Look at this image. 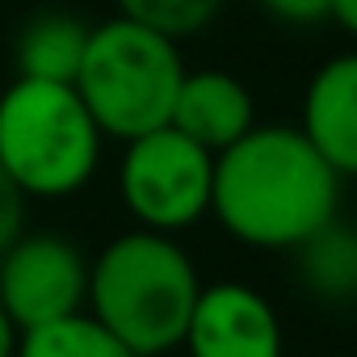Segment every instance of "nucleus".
Listing matches in <instances>:
<instances>
[{"mask_svg":"<svg viewBox=\"0 0 357 357\" xmlns=\"http://www.w3.org/2000/svg\"><path fill=\"white\" fill-rule=\"evenodd\" d=\"M211 215L261 252H290L340 215V176L298 126H252L215 155Z\"/></svg>","mask_w":357,"mask_h":357,"instance_id":"f257e3e1","label":"nucleus"},{"mask_svg":"<svg viewBox=\"0 0 357 357\" xmlns=\"http://www.w3.org/2000/svg\"><path fill=\"white\" fill-rule=\"evenodd\" d=\"M202 278L194 257L164 231H122L89 261L84 311L105 324L135 357L181 349Z\"/></svg>","mask_w":357,"mask_h":357,"instance_id":"f03ea898","label":"nucleus"},{"mask_svg":"<svg viewBox=\"0 0 357 357\" xmlns=\"http://www.w3.org/2000/svg\"><path fill=\"white\" fill-rule=\"evenodd\" d=\"M101 126L76 84L17 76L0 93V168L26 198H72L101 164Z\"/></svg>","mask_w":357,"mask_h":357,"instance_id":"7ed1b4c3","label":"nucleus"},{"mask_svg":"<svg viewBox=\"0 0 357 357\" xmlns=\"http://www.w3.org/2000/svg\"><path fill=\"white\" fill-rule=\"evenodd\" d=\"M181 76L185 59L172 38L130 17H109L89 30L84 59L72 84L101 135L126 143L155 126H168Z\"/></svg>","mask_w":357,"mask_h":357,"instance_id":"20e7f679","label":"nucleus"},{"mask_svg":"<svg viewBox=\"0 0 357 357\" xmlns=\"http://www.w3.org/2000/svg\"><path fill=\"white\" fill-rule=\"evenodd\" d=\"M215 155L176 126H155L126 139L118 164V194L130 219L147 231L176 236L211 215Z\"/></svg>","mask_w":357,"mask_h":357,"instance_id":"39448f33","label":"nucleus"},{"mask_svg":"<svg viewBox=\"0 0 357 357\" xmlns=\"http://www.w3.org/2000/svg\"><path fill=\"white\" fill-rule=\"evenodd\" d=\"M89 261L63 231H22L0 252V307L17 332L84 311Z\"/></svg>","mask_w":357,"mask_h":357,"instance_id":"423d86ee","label":"nucleus"},{"mask_svg":"<svg viewBox=\"0 0 357 357\" xmlns=\"http://www.w3.org/2000/svg\"><path fill=\"white\" fill-rule=\"evenodd\" d=\"M190 357H282L286 336L269 298L244 282L202 286L185 340Z\"/></svg>","mask_w":357,"mask_h":357,"instance_id":"0eeeda50","label":"nucleus"},{"mask_svg":"<svg viewBox=\"0 0 357 357\" xmlns=\"http://www.w3.org/2000/svg\"><path fill=\"white\" fill-rule=\"evenodd\" d=\"M168 126H176L185 139H194L198 147L219 155L257 126V101H252L248 84L223 68H202V72L185 68Z\"/></svg>","mask_w":357,"mask_h":357,"instance_id":"6e6552de","label":"nucleus"},{"mask_svg":"<svg viewBox=\"0 0 357 357\" xmlns=\"http://www.w3.org/2000/svg\"><path fill=\"white\" fill-rule=\"evenodd\" d=\"M298 130L336 168V176H357V51H340L315 68L303 93Z\"/></svg>","mask_w":357,"mask_h":357,"instance_id":"1a4fd4ad","label":"nucleus"},{"mask_svg":"<svg viewBox=\"0 0 357 357\" xmlns=\"http://www.w3.org/2000/svg\"><path fill=\"white\" fill-rule=\"evenodd\" d=\"M89 30L93 26H84L76 13H63V9H43V13L26 17L17 38H13L17 76L72 84L80 72V59H84Z\"/></svg>","mask_w":357,"mask_h":357,"instance_id":"9d476101","label":"nucleus"},{"mask_svg":"<svg viewBox=\"0 0 357 357\" xmlns=\"http://www.w3.org/2000/svg\"><path fill=\"white\" fill-rule=\"evenodd\" d=\"M298 265V282L311 298L349 307L357 303V227L340 215L328 219L315 236H307L298 248H290Z\"/></svg>","mask_w":357,"mask_h":357,"instance_id":"9b49d317","label":"nucleus"},{"mask_svg":"<svg viewBox=\"0 0 357 357\" xmlns=\"http://www.w3.org/2000/svg\"><path fill=\"white\" fill-rule=\"evenodd\" d=\"M13 357H135V353L89 311H72L63 319L17 332Z\"/></svg>","mask_w":357,"mask_h":357,"instance_id":"f8f14e48","label":"nucleus"},{"mask_svg":"<svg viewBox=\"0 0 357 357\" xmlns=\"http://www.w3.org/2000/svg\"><path fill=\"white\" fill-rule=\"evenodd\" d=\"M114 5L118 17H130L172 43L202 34L223 13V0H114Z\"/></svg>","mask_w":357,"mask_h":357,"instance_id":"ddd939ff","label":"nucleus"},{"mask_svg":"<svg viewBox=\"0 0 357 357\" xmlns=\"http://www.w3.org/2000/svg\"><path fill=\"white\" fill-rule=\"evenodd\" d=\"M26 202L30 198L13 185V176L0 168V252L26 231Z\"/></svg>","mask_w":357,"mask_h":357,"instance_id":"4468645a","label":"nucleus"},{"mask_svg":"<svg viewBox=\"0 0 357 357\" xmlns=\"http://www.w3.org/2000/svg\"><path fill=\"white\" fill-rule=\"evenodd\" d=\"M257 5L286 26H319L332 13V0H257Z\"/></svg>","mask_w":357,"mask_h":357,"instance_id":"2eb2a0df","label":"nucleus"},{"mask_svg":"<svg viewBox=\"0 0 357 357\" xmlns=\"http://www.w3.org/2000/svg\"><path fill=\"white\" fill-rule=\"evenodd\" d=\"M328 22H336L349 38H357V0H332Z\"/></svg>","mask_w":357,"mask_h":357,"instance_id":"dca6fc26","label":"nucleus"},{"mask_svg":"<svg viewBox=\"0 0 357 357\" xmlns=\"http://www.w3.org/2000/svg\"><path fill=\"white\" fill-rule=\"evenodd\" d=\"M13 349H17V328L5 315V307H0V357H13Z\"/></svg>","mask_w":357,"mask_h":357,"instance_id":"f3484780","label":"nucleus"}]
</instances>
